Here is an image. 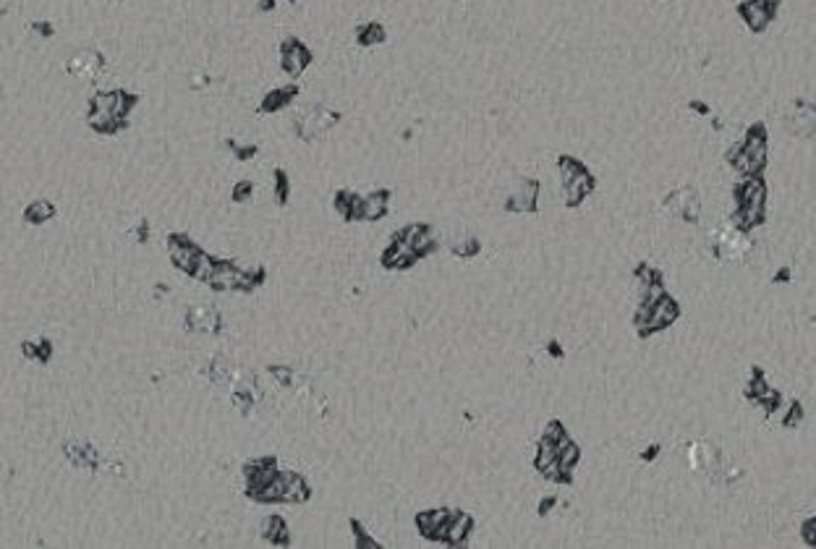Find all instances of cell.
Returning a JSON list of instances; mask_svg holds the SVG:
<instances>
[{"label":"cell","instance_id":"74e56055","mask_svg":"<svg viewBox=\"0 0 816 549\" xmlns=\"http://www.w3.org/2000/svg\"><path fill=\"white\" fill-rule=\"evenodd\" d=\"M351 529H353V536H356V547H361V549L379 547V544H377V541L369 536V531L364 529V526H361L358 521H351Z\"/></svg>","mask_w":816,"mask_h":549},{"label":"cell","instance_id":"4dcf8cb0","mask_svg":"<svg viewBox=\"0 0 816 549\" xmlns=\"http://www.w3.org/2000/svg\"><path fill=\"white\" fill-rule=\"evenodd\" d=\"M358 207H361V196L353 191H340L335 196V210L346 220H358Z\"/></svg>","mask_w":816,"mask_h":549},{"label":"cell","instance_id":"8d00e7d4","mask_svg":"<svg viewBox=\"0 0 816 549\" xmlns=\"http://www.w3.org/2000/svg\"><path fill=\"white\" fill-rule=\"evenodd\" d=\"M251 196H254V183L251 181H239L236 189L230 191V199L236 204H246V201H251Z\"/></svg>","mask_w":816,"mask_h":549},{"label":"cell","instance_id":"7c38bea8","mask_svg":"<svg viewBox=\"0 0 816 549\" xmlns=\"http://www.w3.org/2000/svg\"><path fill=\"white\" fill-rule=\"evenodd\" d=\"M741 16L743 21L753 29V32H761L767 27L777 11V0H743L741 3Z\"/></svg>","mask_w":816,"mask_h":549},{"label":"cell","instance_id":"f1b7e54d","mask_svg":"<svg viewBox=\"0 0 816 549\" xmlns=\"http://www.w3.org/2000/svg\"><path fill=\"white\" fill-rule=\"evenodd\" d=\"M296 94H299V89H296L294 84H291V87H280V89H272L265 97V100H262V105H259V113H272V110L285 108V105H291V102H294Z\"/></svg>","mask_w":816,"mask_h":549},{"label":"cell","instance_id":"60d3db41","mask_svg":"<svg viewBox=\"0 0 816 549\" xmlns=\"http://www.w3.org/2000/svg\"><path fill=\"white\" fill-rule=\"evenodd\" d=\"M801 421H803V408H801V403H793V405H790V411H788V416H785V427H790V429H793V427H798Z\"/></svg>","mask_w":816,"mask_h":549},{"label":"cell","instance_id":"ab89813d","mask_svg":"<svg viewBox=\"0 0 816 549\" xmlns=\"http://www.w3.org/2000/svg\"><path fill=\"white\" fill-rule=\"evenodd\" d=\"M225 144H228L230 155L239 157V160H251V157L257 155V146H251V144H239V141H233V139H228Z\"/></svg>","mask_w":816,"mask_h":549},{"label":"cell","instance_id":"3957f363","mask_svg":"<svg viewBox=\"0 0 816 549\" xmlns=\"http://www.w3.org/2000/svg\"><path fill=\"white\" fill-rule=\"evenodd\" d=\"M63 455L68 458V463L76 468H84V471H92V474H123V466L120 460H111L105 458L100 450L94 448L92 442L87 439H68L63 445Z\"/></svg>","mask_w":816,"mask_h":549},{"label":"cell","instance_id":"4316f807","mask_svg":"<svg viewBox=\"0 0 816 549\" xmlns=\"http://www.w3.org/2000/svg\"><path fill=\"white\" fill-rule=\"evenodd\" d=\"M262 539L272 541L277 547H288L291 534H288V526H285V521L280 515H272V518H265L262 521Z\"/></svg>","mask_w":816,"mask_h":549},{"label":"cell","instance_id":"ac0fdd59","mask_svg":"<svg viewBox=\"0 0 816 549\" xmlns=\"http://www.w3.org/2000/svg\"><path fill=\"white\" fill-rule=\"evenodd\" d=\"M536 196H539V183L536 181H523L518 183L508 199V210L510 212H534L536 210Z\"/></svg>","mask_w":816,"mask_h":549},{"label":"cell","instance_id":"603a6c76","mask_svg":"<svg viewBox=\"0 0 816 549\" xmlns=\"http://www.w3.org/2000/svg\"><path fill=\"white\" fill-rule=\"evenodd\" d=\"M536 468L539 474H544L552 481H560V468H558V445H552L547 439L539 442V453H536Z\"/></svg>","mask_w":816,"mask_h":549},{"label":"cell","instance_id":"7a4b0ae2","mask_svg":"<svg viewBox=\"0 0 816 549\" xmlns=\"http://www.w3.org/2000/svg\"><path fill=\"white\" fill-rule=\"evenodd\" d=\"M265 280V270H241L239 265H233L228 259H215V267H212V274L207 283L215 288V291H241V293H251L257 291V285Z\"/></svg>","mask_w":816,"mask_h":549},{"label":"cell","instance_id":"9c48e42d","mask_svg":"<svg viewBox=\"0 0 816 549\" xmlns=\"http://www.w3.org/2000/svg\"><path fill=\"white\" fill-rule=\"evenodd\" d=\"M184 329L186 332H196V335H220L222 332V314L212 306H192L186 309L184 317Z\"/></svg>","mask_w":816,"mask_h":549},{"label":"cell","instance_id":"ee69618b","mask_svg":"<svg viewBox=\"0 0 816 549\" xmlns=\"http://www.w3.org/2000/svg\"><path fill=\"white\" fill-rule=\"evenodd\" d=\"M555 503H558V500H555V497H547V500H541L539 515H547V512H550L552 507H555Z\"/></svg>","mask_w":816,"mask_h":549},{"label":"cell","instance_id":"d6986e66","mask_svg":"<svg viewBox=\"0 0 816 549\" xmlns=\"http://www.w3.org/2000/svg\"><path fill=\"white\" fill-rule=\"evenodd\" d=\"M450 512L453 510H427L416 515V526H419V534L427 536L432 541H442V531H445V523H448Z\"/></svg>","mask_w":816,"mask_h":549},{"label":"cell","instance_id":"1f68e13d","mask_svg":"<svg viewBox=\"0 0 816 549\" xmlns=\"http://www.w3.org/2000/svg\"><path fill=\"white\" fill-rule=\"evenodd\" d=\"M382 39H385V29L379 27L377 21H369V24H364V27L358 29V42L361 45H377Z\"/></svg>","mask_w":816,"mask_h":549},{"label":"cell","instance_id":"b9f144b4","mask_svg":"<svg viewBox=\"0 0 816 549\" xmlns=\"http://www.w3.org/2000/svg\"><path fill=\"white\" fill-rule=\"evenodd\" d=\"M814 526H816V521H814V518H808V521L803 523V531H801V534H803V541H806L808 547H814V544H816V534H814Z\"/></svg>","mask_w":816,"mask_h":549},{"label":"cell","instance_id":"484cf974","mask_svg":"<svg viewBox=\"0 0 816 549\" xmlns=\"http://www.w3.org/2000/svg\"><path fill=\"white\" fill-rule=\"evenodd\" d=\"M21 353L29 358V361H37V364H47L53 358V340L50 338H29L21 343Z\"/></svg>","mask_w":816,"mask_h":549},{"label":"cell","instance_id":"52a82bcc","mask_svg":"<svg viewBox=\"0 0 816 549\" xmlns=\"http://www.w3.org/2000/svg\"><path fill=\"white\" fill-rule=\"evenodd\" d=\"M168 254H170V262L181 272L194 274V270L199 267V262H202V256L207 251H202L186 233H170L168 236Z\"/></svg>","mask_w":816,"mask_h":549},{"label":"cell","instance_id":"e0dca14e","mask_svg":"<svg viewBox=\"0 0 816 549\" xmlns=\"http://www.w3.org/2000/svg\"><path fill=\"white\" fill-rule=\"evenodd\" d=\"M741 149L753 163V168L761 170L764 163H767V131H764V126H753L751 131L746 134V141L741 144Z\"/></svg>","mask_w":816,"mask_h":549},{"label":"cell","instance_id":"83f0119b","mask_svg":"<svg viewBox=\"0 0 816 549\" xmlns=\"http://www.w3.org/2000/svg\"><path fill=\"white\" fill-rule=\"evenodd\" d=\"M312 497V489H309V484H306V479L299 474H291L288 471V484H285V494H283V503H296L301 505L306 503Z\"/></svg>","mask_w":816,"mask_h":549},{"label":"cell","instance_id":"8992f818","mask_svg":"<svg viewBox=\"0 0 816 549\" xmlns=\"http://www.w3.org/2000/svg\"><path fill=\"white\" fill-rule=\"evenodd\" d=\"M102 71H105V55L94 47H84V50H76L68 61H65V73L74 76L79 82L87 84H97L100 82Z\"/></svg>","mask_w":816,"mask_h":549},{"label":"cell","instance_id":"ba28073f","mask_svg":"<svg viewBox=\"0 0 816 549\" xmlns=\"http://www.w3.org/2000/svg\"><path fill=\"white\" fill-rule=\"evenodd\" d=\"M678 303L670 298L667 293L662 296L660 301L654 303V306H649V314H646V320L636 322V329H639V335L641 338H646V335H651V332H657V329H665L670 327L672 322L678 320Z\"/></svg>","mask_w":816,"mask_h":549},{"label":"cell","instance_id":"d6a6232c","mask_svg":"<svg viewBox=\"0 0 816 549\" xmlns=\"http://www.w3.org/2000/svg\"><path fill=\"white\" fill-rule=\"evenodd\" d=\"M126 238H129L131 244H137V246H144L149 241V222L144 217L137 220L134 225H131L129 230H126Z\"/></svg>","mask_w":816,"mask_h":549},{"label":"cell","instance_id":"e575fe53","mask_svg":"<svg viewBox=\"0 0 816 549\" xmlns=\"http://www.w3.org/2000/svg\"><path fill=\"white\" fill-rule=\"evenodd\" d=\"M541 439H547V442H552V445H560L563 442H568V434H565V429H563V424L560 421H550L547 427H544V434H541Z\"/></svg>","mask_w":816,"mask_h":549},{"label":"cell","instance_id":"6da1fadb","mask_svg":"<svg viewBox=\"0 0 816 549\" xmlns=\"http://www.w3.org/2000/svg\"><path fill=\"white\" fill-rule=\"evenodd\" d=\"M139 94L126 89H111L97 92L89 100V113H87V126L94 134L113 137L123 128H129V113L137 108Z\"/></svg>","mask_w":816,"mask_h":549},{"label":"cell","instance_id":"44dd1931","mask_svg":"<svg viewBox=\"0 0 816 549\" xmlns=\"http://www.w3.org/2000/svg\"><path fill=\"white\" fill-rule=\"evenodd\" d=\"M419 256L413 254V248L406 244L403 238H393V244L385 248V254H382V262H385L387 270H406V267H411L413 262H416Z\"/></svg>","mask_w":816,"mask_h":549},{"label":"cell","instance_id":"f35d334b","mask_svg":"<svg viewBox=\"0 0 816 549\" xmlns=\"http://www.w3.org/2000/svg\"><path fill=\"white\" fill-rule=\"evenodd\" d=\"M272 178H275V199H277V204H285V201H288V189H291V183H288V175H285L283 170H275V173H272Z\"/></svg>","mask_w":816,"mask_h":549},{"label":"cell","instance_id":"ffe728a7","mask_svg":"<svg viewBox=\"0 0 816 549\" xmlns=\"http://www.w3.org/2000/svg\"><path fill=\"white\" fill-rule=\"evenodd\" d=\"M471 529H474V521L468 518L466 512H450L445 531H442V541L450 544V547H458V544H463L468 539Z\"/></svg>","mask_w":816,"mask_h":549},{"label":"cell","instance_id":"8fae6325","mask_svg":"<svg viewBox=\"0 0 816 549\" xmlns=\"http://www.w3.org/2000/svg\"><path fill=\"white\" fill-rule=\"evenodd\" d=\"M280 468H277L275 458H257V460H249L244 463V476H246V494H254L257 489L272 479Z\"/></svg>","mask_w":816,"mask_h":549},{"label":"cell","instance_id":"d4e9b609","mask_svg":"<svg viewBox=\"0 0 816 549\" xmlns=\"http://www.w3.org/2000/svg\"><path fill=\"white\" fill-rule=\"evenodd\" d=\"M387 199L390 191H372L367 196H361V207H358V220H377L387 212Z\"/></svg>","mask_w":816,"mask_h":549},{"label":"cell","instance_id":"7bdbcfd3","mask_svg":"<svg viewBox=\"0 0 816 549\" xmlns=\"http://www.w3.org/2000/svg\"><path fill=\"white\" fill-rule=\"evenodd\" d=\"M32 29H34V34H39V37H53V34H56V29L50 27V24H45V21H42V24H39V21H34V24H32Z\"/></svg>","mask_w":816,"mask_h":549},{"label":"cell","instance_id":"30bf717a","mask_svg":"<svg viewBox=\"0 0 816 549\" xmlns=\"http://www.w3.org/2000/svg\"><path fill=\"white\" fill-rule=\"evenodd\" d=\"M665 210L675 217L686 220V222H696L701 215V204H698V194L693 189H678L665 199Z\"/></svg>","mask_w":816,"mask_h":549},{"label":"cell","instance_id":"5b68a950","mask_svg":"<svg viewBox=\"0 0 816 549\" xmlns=\"http://www.w3.org/2000/svg\"><path fill=\"white\" fill-rule=\"evenodd\" d=\"M712 251L720 259H724V262H743L753 251V244L746 230H738L735 225H727V228H720L715 233Z\"/></svg>","mask_w":816,"mask_h":549},{"label":"cell","instance_id":"9a60e30c","mask_svg":"<svg viewBox=\"0 0 816 549\" xmlns=\"http://www.w3.org/2000/svg\"><path fill=\"white\" fill-rule=\"evenodd\" d=\"M788 128L796 134V137L801 139H811L816 131V115H814V108L808 105V102H796L793 105V113L788 115Z\"/></svg>","mask_w":816,"mask_h":549},{"label":"cell","instance_id":"836d02e7","mask_svg":"<svg viewBox=\"0 0 816 549\" xmlns=\"http://www.w3.org/2000/svg\"><path fill=\"white\" fill-rule=\"evenodd\" d=\"M558 165H560V178H563V183L573 181L581 170H586V168L578 163V160H573V157H560Z\"/></svg>","mask_w":816,"mask_h":549},{"label":"cell","instance_id":"cb8c5ba5","mask_svg":"<svg viewBox=\"0 0 816 549\" xmlns=\"http://www.w3.org/2000/svg\"><path fill=\"white\" fill-rule=\"evenodd\" d=\"M56 212H58L56 204L50 199H34L27 204V210H24L21 217H24L27 225H34L37 228V225H45V222H50V220L56 217Z\"/></svg>","mask_w":816,"mask_h":549},{"label":"cell","instance_id":"d590c367","mask_svg":"<svg viewBox=\"0 0 816 549\" xmlns=\"http://www.w3.org/2000/svg\"><path fill=\"white\" fill-rule=\"evenodd\" d=\"M270 377H272V382L280 384V387H294L296 384L294 369H288V366H270Z\"/></svg>","mask_w":816,"mask_h":549},{"label":"cell","instance_id":"7402d4cb","mask_svg":"<svg viewBox=\"0 0 816 549\" xmlns=\"http://www.w3.org/2000/svg\"><path fill=\"white\" fill-rule=\"evenodd\" d=\"M591 189H594V178H591V173L581 170L573 181L563 183V199H565L568 207H578V204L591 194Z\"/></svg>","mask_w":816,"mask_h":549},{"label":"cell","instance_id":"f546056e","mask_svg":"<svg viewBox=\"0 0 816 549\" xmlns=\"http://www.w3.org/2000/svg\"><path fill=\"white\" fill-rule=\"evenodd\" d=\"M448 248L456 256H474L479 251V241H477V236H474V233H468V230H458V233H453V236H450Z\"/></svg>","mask_w":816,"mask_h":549},{"label":"cell","instance_id":"5bb4252c","mask_svg":"<svg viewBox=\"0 0 816 549\" xmlns=\"http://www.w3.org/2000/svg\"><path fill=\"white\" fill-rule=\"evenodd\" d=\"M241 369H236V366L230 364L225 356H212L207 364L202 366V377H207L212 384H220V387H230V384L239 379Z\"/></svg>","mask_w":816,"mask_h":549},{"label":"cell","instance_id":"f6af8a7d","mask_svg":"<svg viewBox=\"0 0 816 549\" xmlns=\"http://www.w3.org/2000/svg\"><path fill=\"white\" fill-rule=\"evenodd\" d=\"M275 6V0H259V11H270Z\"/></svg>","mask_w":816,"mask_h":549},{"label":"cell","instance_id":"2e32d148","mask_svg":"<svg viewBox=\"0 0 816 549\" xmlns=\"http://www.w3.org/2000/svg\"><path fill=\"white\" fill-rule=\"evenodd\" d=\"M398 238H403L406 244L413 248V254L416 256L432 254L434 246H437V236H434V230H432L429 225H408V228H406Z\"/></svg>","mask_w":816,"mask_h":549},{"label":"cell","instance_id":"4fadbf2b","mask_svg":"<svg viewBox=\"0 0 816 549\" xmlns=\"http://www.w3.org/2000/svg\"><path fill=\"white\" fill-rule=\"evenodd\" d=\"M280 63H283V71L288 76H299L306 65L312 63V53L299 39H285L280 45Z\"/></svg>","mask_w":816,"mask_h":549},{"label":"cell","instance_id":"277c9868","mask_svg":"<svg viewBox=\"0 0 816 549\" xmlns=\"http://www.w3.org/2000/svg\"><path fill=\"white\" fill-rule=\"evenodd\" d=\"M340 120V113L330 110L327 105H306L294 115V128L299 139L303 141H314L322 134H327L335 123Z\"/></svg>","mask_w":816,"mask_h":549}]
</instances>
